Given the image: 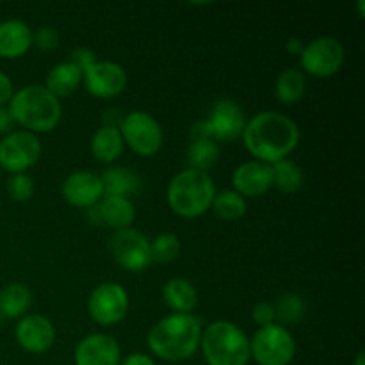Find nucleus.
<instances>
[{
	"label": "nucleus",
	"mask_w": 365,
	"mask_h": 365,
	"mask_svg": "<svg viewBox=\"0 0 365 365\" xmlns=\"http://www.w3.org/2000/svg\"><path fill=\"white\" fill-rule=\"evenodd\" d=\"M14 127H16V121H14V118H13V114H11L9 107H7V106L0 107V135L11 134Z\"/></svg>",
	"instance_id": "obj_36"
},
{
	"label": "nucleus",
	"mask_w": 365,
	"mask_h": 365,
	"mask_svg": "<svg viewBox=\"0 0 365 365\" xmlns=\"http://www.w3.org/2000/svg\"><path fill=\"white\" fill-rule=\"evenodd\" d=\"M125 148L123 138L118 127H109V125H102L98 130L93 134L91 143H89V150L91 155L95 157L98 163L102 164H113L121 157Z\"/></svg>",
	"instance_id": "obj_20"
},
{
	"label": "nucleus",
	"mask_w": 365,
	"mask_h": 365,
	"mask_svg": "<svg viewBox=\"0 0 365 365\" xmlns=\"http://www.w3.org/2000/svg\"><path fill=\"white\" fill-rule=\"evenodd\" d=\"M216 196V184L205 171L187 170L180 171L171 178L168 185V205L184 220H195L203 216L212 205Z\"/></svg>",
	"instance_id": "obj_4"
},
{
	"label": "nucleus",
	"mask_w": 365,
	"mask_h": 365,
	"mask_svg": "<svg viewBox=\"0 0 365 365\" xmlns=\"http://www.w3.org/2000/svg\"><path fill=\"white\" fill-rule=\"evenodd\" d=\"M250 355L259 365H291L296 356L294 335L280 323L259 328L250 341Z\"/></svg>",
	"instance_id": "obj_6"
},
{
	"label": "nucleus",
	"mask_w": 365,
	"mask_h": 365,
	"mask_svg": "<svg viewBox=\"0 0 365 365\" xmlns=\"http://www.w3.org/2000/svg\"><path fill=\"white\" fill-rule=\"evenodd\" d=\"M109 250L118 266L130 273H141L152 264L150 239L135 228L114 232L109 241Z\"/></svg>",
	"instance_id": "obj_11"
},
{
	"label": "nucleus",
	"mask_w": 365,
	"mask_h": 365,
	"mask_svg": "<svg viewBox=\"0 0 365 365\" xmlns=\"http://www.w3.org/2000/svg\"><path fill=\"white\" fill-rule=\"evenodd\" d=\"M34 192L36 184L32 180V177H29L27 173L11 175L9 180H7V195L14 202H29L34 196Z\"/></svg>",
	"instance_id": "obj_31"
},
{
	"label": "nucleus",
	"mask_w": 365,
	"mask_h": 365,
	"mask_svg": "<svg viewBox=\"0 0 365 365\" xmlns=\"http://www.w3.org/2000/svg\"><path fill=\"white\" fill-rule=\"evenodd\" d=\"M18 346L27 353H46L56 342V328L48 317L41 314H31L24 316L16 324L14 330Z\"/></svg>",
	"instance_id": "obj_15"
},
{
	"label": "nucleus",
	"mask_w": 365,
	"mask_h": 365,
	"mask_svg": "<svg viewBox=\"0 0 365 365\" xmlns=\"http://www.w3.org/2000/svg\"><path fill=\"white\" fill-rule=\"evenodd\" d=\"M232 185L242 198H257L266 195L274 185L273 166L255 159L246 160L232 173Z\"/></svg>",
	"instance_id": "obj_16"
},
{
	"label": "nucleus",
	"mask_w": 365,
	"mask_h": 365,
	"mask_svg": "<svg viewBox=\"0 0 365 365\" xmlns=\"http://www.w3.org/2000/svg\"><path fill=\"white\" fill-rule=\"evenodd\" d=\"M180 239L171 232L157 235L153 241H150V252H152V262L157 264H171L180 255Z\"/></svg>",
	"instance_id": "obj_29"
},
{
	"label": "nucleus",
	"mask_w": 365,
	"mask_h": 365,
	"mask_svg": "<svg viewBox=\"0 0 365 365\" xmlns=\"http://www.w3.org/2000/svg\"><path fill=\"white\" fill-rule=\"evenodd\" d=\"M252 317L259 328L269 327L277 321V314H274L273 303L269 302H259L252 310Z\"/></svg>",
	"instance_id": "obj_33"
},
{
	"label": "nucleus",
	"mask_w": 365,
	"mask_h": 365,
	"mask_svg": "<svg viewBox=\"0 0 365 365\" xmlns=\"http://www.w3.org/2000/svg\"><path fill=\"white\" fill-rule=\"evenodd\" d=\"M61 195L71 207L93 209L103 198V185L100 175L91 170L73 171L64 178L63 185H61Z\"/></svg>",
	"instance_id": "obj_14"
},
{
	"label": "nucleus",
	"mask_w": 365,
	"mask_h": 365,
	"mask_svg": "<svg viewBox=\"0 0 365 365\" xmlns=\"http://www.w3.org/2000/svg\"><path fill=\"white\" fill-rule=\"evenodd\" d=\"M31 289L20 282H13L0 291V314L7 319H18L24 316L31 309Z\"/></svg>",
	"instance_id": "obj_25"
},
{
	"label": "nucleus",
	"mask_w": 365,
	"mask_h": 365,
	"mask_svg": "<svg viewBox=\"0 0 365 365\" xmlns=\"http://www.w3.org/2000/svg\"><path fill=\"white\" fill-rule=\"evenodd\" d=\"M273 178L274 185L278 191L285 192V195H292L298 192L303 185V170L292 160L284 159L280 163L273 164Z\"/></svg>",
	"instance_id": "obj_28"
},
{
	"label": "nucleus",
	"mask_w": 365,
	"mask_h": 365,
	"mask_svg": "<svg viewBox=\"0 0 365 365\" xmlns=\"http://www.w3.org/2000/svg\"><path fill=\"white\" fill-rule=\"evenodd\" d=\"M220 160V145L212 139H196L187 148V163L191 170L205 171L212 170Z\"/></svg>",
	"instance_id": "obj_26"
},
{
	"label": "nucleus",
	"mask_w": 365,
	"mask_h": 365,
	"mask_svg": "<svg viewBox=\"0 0 365 365\" xmlns=\"http://www.w3.org/2000/svg\"><path fill=\"white\" fill-rule=\"evenodd\" d=\"M120 132L123 143L141 157H152L163 148L164 132L159 121L146 110H130L121 118Z\"/></svg>",
	"instance_id": "obj_7"
},
{
	"label": "nucleus",
	"mask_w": 365,
	"mask_h": 365,
	"mask_svg": "<svg viewBox=\"0 0 365 365\" xmlns=\"http://www.w3.org/2000/svg\"><path fill=\"white\" fill-rule=\"evenodd\" d=\"M70 63H73L75 66H78L84 73V70H88L93 63H96V56L95 52L88 48H77L73 53H71V59Z\"/></svg>",
	"instance_id": "obj_34"
},
{
	"label": "nucleus",
	"mask_w": 365,
	"mask_h": 365,
	"mask_svg": "<svg viewBox=\"0 0 365 365\" xmlns=\"http://www.w3.org/2000/svg\"><path fill=\"white\" fill-rule=\"evenodd\" d=\"M9 110L16 125L32 134L52 132L63 118V106L45 86L31 84L18 89L9 102Z\"/></svg>",
	"instance_id": "obj_3"
},
{
	"label": "nucleus",
	"mask_w": 365,
	"mask_h": 365,
	"mask_svg": "<svg viewBox=\"0 0 365 365\" xmlns=\"http://www.w3.org/2000/svg\"><path fill=\"white\" fill-rule=\"evenodd\" d=\"M13 95H14L13 82H11V78L7 77L4 71H0V107L9 106Z\"/></svg>",
	"instance_id": "obj_35"
},
{
	"label": "nucleus",
	"mask_w": 365,
	"mask_h": 365,
	"mask_svg": "<svg viewBox=\"0 0 365 365\" xmlns=\"http://www.w3.org/2000/svg\"><path fill=\"white\" fill-rule=\"evenodd\" d=\"M75 365H120L121 348L109 334H91L82 339L73 353Z\"/></svg>",
	"instance_id": "obj_17"
},
{
	"label": "nucleus",
	"mask_w": 365,
	"mask_h": 365,
	"mask_svg": "<svg viewBox=\"0 0 365 365\" xmlns=\"http://www.w3.org/2000/svg\"><path fill=\"white\" fill-rule=\"evenodd\" d=\"M359 16H365V0H359Z\"/></svg>",
	"instance_id": "obj_40"
},
{
	"label": "nucleus",
	"mask_w": 365,
	"mask_h": 365,
	"mask_svg": "<svg viewBox=\"0 0 365 365\" xmlns=\"http://www.w3.org/2000/svg\"><path fill=\"white\" fill-rule=\"evenodd\" d=\"M303 46H305V43H303L302 39H298V38H289V41H287V52L292 53V56H302Z\"/></svg>",
	"instance_id": "obj_38"
},
{
	"label": "nucleus",
	"mask_w": 365,
	"mask_h": 365,
	"mask_svg": "<svg viewBox=\"0 0 365 365\" xmlns=\"http://www.w3.org/2000/svg\"><path fill=\"white\" fill-rule=\"evenodd\" d=\"M242 143L255 160L277 164L287 159L299 145V127L294 120L277 110H262L246 121Z\"/></svg>",
	"instance_id": "obj_1"
},
{
	"label": "nucleus",
	"mask_w": 365,
	"mask_h": 365,
	"mask_svg": "<svg viewBox=\"0 0 365 365\" xmlns=\"http://www.w3.org/2000/svg\"><path fill=\"white\" fill-rule=\"evenodd\" d=\"M307 93V75L298 68L282 71L274 84V96L284 106H294Z\"/></svg>",
	"instance_id": "obj_24"
},
{
	"label": "nucleus",
	"mask_w": 365,
	"mask_h": 365,
	"mask_svg": "<svg viewBox=\"0 0 365 365\" xmlns=\"http://www.w3.org/2000/svg\"><path fill=\"white\" fill-rule=\"evenodd\" d=\"M344 57V46L337 38L319 36L305 43L299 61H302L303 73H309L310 77L316 78H328L341 70Z\"/></svg>",
	"instance_id": "obj_8"
},
{
	"label": "nucleus",
	"mask_w": 365,
	"mask_h": 365,
	"mask_svg": "<svg viewBox=\"0 0 365 365\" xmlns=\"http://www.w3.org/2000/svg\"><path fill=\"white\" fill-rule=\"evenodd\" d=\"M38 45V48H41L43 52H52L59 46L61 36L56 29L52 27H41L38 29L36 34H32V45Z\"/></svg>",
	"instance_id": "obj_32"
},
{
	"label": "nucleus",
	"mask_w": 365,
	"mask_h": 365,
	"mask_svg": "<svg viewBox=\"0 0 365 365\" xmlns=\"http://www.w3.org/2000/svg\"><path fill=\"white\" fill-rule=\"evenodd\" d=\"M88 214L96 225H107L114 230L130 228L135 220L134 203L121 196H103L98 205L88 209Z\"/></svg>",
	"instance_id": "obj_18"
},
{
	"label": "nucleus",
	"mask_w": 365,
	"mask_h": 365,
	"mask_svg": "<svg viewBox=\"0 0 365 365\" xmlns=\"http://www.w3.org/2000/svg\"><path fill=\"white\" fill-rule=\"evenodd\" d=\"M32 34L25 21L6 20L0 24V57L18 59L25 56L32 46Z\"/></svg>",
	"instance_id": "obj_19"
},
{
	"label": "nucleus",
	"mask_w": 365,
	"mask_h": 365,
	"mask_svg": "<svg viewBox=\"0 0 365 365\" xmlns=\"http://www.w3.org/2000/svg\"><path fill=\"white\" fill-rule=\"evenodd\" d=\"M41 157V141L27 130H13L0 139V168L11 175L25 173Z\"/></svg>",
	"instance_id": "obj_9"
},
{
	"label": "nucleus",
	"mask_w": 365,
	"mask_h": 365,
	"mask_svg": "<svg viewBox=\"0 0 365 365\" xmlns=\"http://www.w3.org/2000/svg\"><path fill=\"white\" fill-rule=\"evenodd\" d=\"M355 365H365V353L360 351L355 359Z\"/></svg>",
	"instance_id": "obj_39"
},
{
	"label": "nucleus",
	"mask_w": 365,
	"mask_h": 365,
	"mask_svg": "<svg viewBox=\"0 0 365 365\" xmlns=\"http://www.w3.org/2000/svg\"><path fill=\"white\" fill-rule=\"evenodd\" d=\"M163 299L173 314H191L198 303V294L189 280L171 278L164 284Z\"/></svg>",
	"instance_id": "obj_21"
},
{
	"label": "nucleus",
	"mask_w": 365,
	"mask_h": 365,
	"mask_svg": "<svg viewBox=\"0 0 365 365\" xmlns=\"http://www.w3.org/2000/svg\"><path fill=\"white\" fill-rule=\"evenodd\" d=\"M120 365H155V360L146 353H130L121 360Z\"/></svg>",
	"instance_id": "obj_37"
},
{
	"label": "nucleus",
	"mask_w": 365,
	"mask_h": 365,
	"mask_svg": "<svg viewBox=\"0 0 365 365\" xmlns=\"http://www.w3.org/2000/svg\"><path fill=\"white\" fill-rule=\"evenodd\" d=\"M82 82V70L73 63H59L48 71L45 78V88L52 93L56 98H66L73 95Z\"/></svg>",
	"instance_id": "obj_22"
},
{
	"label": "nucleus",
	"mask_w": 365,
	"mask_h": 365,
	"mask_svg": "<svg viewBox=\"0 0 365 365\" xmlns=\"http://www.w3.org/2000/svg\"><path fill=\"white\" fill-rule=\"evenodd\" d=\"M128 312V292L116 282H103L88 298V314L100 327L118 324Z\"/></svg>",
	"instance_id": "obj_10"
},
{
	"label": "nucleus",
	"mask_w": 365,
	"mask_h": 365,
	"mask_svg": "<svg viewBox=\"0 0 365 365\" xmlns=\"http://www.w3.org/2000/svg\"><path fill=\"white\" fill-rule=\"evenodd\" d=\"M200 348L209 365H246L252 359L248 335L232 321L210 323L202 331Z\"/></svg>",
	"instance_id": "obj_5"
},
{
	"label": "nucleus",
	"mask_w": 365,
	"mask_h": 365,
	"mask_svg": "<svg viewBox=\"0 0 365 365\" xmlns=\"http://www.w3.org/2000/svg\"><path fill=\"white\" fill-rule=\"evenodd\" d=\"M202 323L192 314H171L153 324L148 331V349L166 362H184L200 348Z\"/></svg>",
	"instance_id": "obj_2"
},
{
	"label": "nucleus",
	"mask_w": 365,
	"mask_h": 365,
	"mask_svg": "<svg viewBox=\"0 0 365 365\" xmlns=\"http://www.w3.org/2000/svg\"><path fill=\"white\" fill-rule=\"evenodd\" d=\"M210 209L214 210V214L220 220L237 221L241 217H245V214L248 212V203H246V198H242L239 192H235L232 189V191L216 192Z\"/></svg>",
	"instance_id": "obj_27"
},
{
	"label": "nucleus",
	"mask_w": 365,
	"mask_h": 365,
	"mask_svg": "<svg viewBox=\"0 0 365 365\" xmlns=\"http://www.w3.org/2000/svg\"><path fill=\"white\" fill-rule=\"evenodd\" d=\"M246 121L245 109L228 98L216 100L205 118L209 138L216 143H232L241 138Z\"/></svg>",
	"instance_id": "obj_12"
},
{
	"label": "nucleus",
	"mask_w": 365,
	"mask_h": 365,
	"mask_svg": "<svg viewBox=\"0 0 365 365\" xmlns=\"http://www.w3.org/2000/svg\"><path fill=\"white\" fill-rule=\"evenodd\" d=\"M100 180L103 185V196H121V198H128L130 195L141 189V178L134 173L132 170L123 166L107 168Z\"/></svg>",
	"instance_id": "obj_23"
},
{
	"label": "nucleus",
	"mask_w": 365,
	"mask_h": 365,
	"mask_svg": "<svg viewBox=\"0 0 365 365\" xmlns=\"http://www.w3.org/2000/svg\"><path fill=\"white\" fill-rule=\"evenodd\" d=\"M86 89L95 98L109 100L121 95L127 88V71L113 61H96L82 73Z\"/></svg>",
	"instance_id": "obj_13"
},
{
	"label": "nucleus",
	"mask_w": 365,
	"mask_h": 365,
	"mask_svg": "<svg viewBox=\"0 0 365 365\" xmlns=\"http://www.w3.org/2000/svg\"><path fill=\"white\" fill-rule=\"evenodd\" d=\"M273 307L277 319H280L282 323H296L302 319L303 312H305V302L302 296L294 294V292H284L277 299V303H273Z\"/></svg>",
	"instance_id": "obj_30"
}]
</instances>
